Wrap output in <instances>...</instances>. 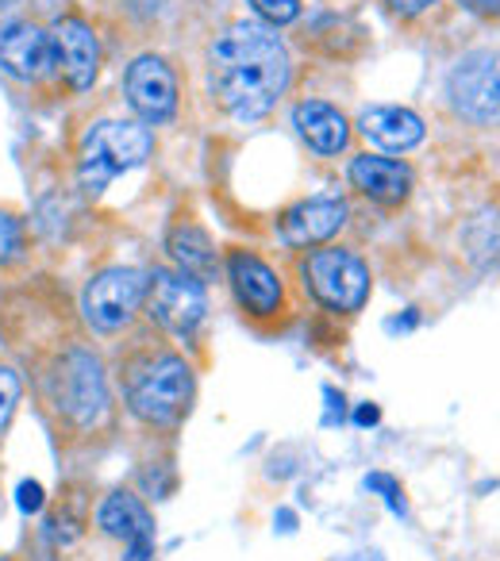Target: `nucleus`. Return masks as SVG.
<instances>
[{"label": "nucleus", "instance_id": "20e7f679", "mask_svg": "<svg viewBox=\"0 0 500 561\" xmlns=\"http://www.w3.org/2000/svg\"><path fill=\"white\" fill-rule=\"evenodd\" d=\"M150 131L132 119H104L86 135L78 154V185L86 196H101L104 185L120 173L135 170L150 158Z\"/></svg>", "mask_w": 500, "mask_h": 561}, {"label": "nucleus", "instance_id": "f8f14e48", "mask_svg": "<svg viewBox=\"0 0 500 561\" xmlns=\"http://www.w3.org/2000/svg\"><path fill=\"white\" fill-rule=\"evenodd\" d=\"M0 66L20 81L47 78V73L58 66L55 39H50L39 24H27V20L4 24L0 27Z\"/></svg>", "mask_w": 500, "mask_h": 561}, {"label": "nucleus", "instance_id": "423d86ee", "mask_svg": "<svg viewBox=\"0 0 500 561\" xmlns=\"http://www.w3.org/2000/svg\"><path fill=\"white\" fill-rule=\"evenodd\" d=\"M150 273L132 270V265H116V270L96 273L81 293V312H86L89 328H96L101 335H116L135 320V312L147 300Z\"/></svg>", "mask_w": 500, "mask_h": 561}, {"label": "nucleus", "instance_id": "bb28decb", "mask_svg": "<svg viewBox=\"0 0 500 561\" xmlns=\"http://www.w3.org/2000/svg\"><path fill=\"white\" fill-rule=\"evenodd\" d=\"M389 4H393V12H400V16H416V12L431 9L435 0H389Z\"/></svg>", "mask_w": 500, "mask_h": 561}, {"label": "nucleus", "instance_id": "ddd939ff", "mask_svg": "<svg viewBox=\"0 0 500 561\" xmlns=\"http://www.w3.org/2000/svg\"><path fill=\"white\" fill-rule=\"evenodd\" d=\"M346 224V204L339 196H312V201L293 204L282 216V239L289 247H316L328 242Z\"/></svg>", "mask_w": 500, "mask_h": 561}, {"label": "nucleus", "instance_id": "2eb2a0df", "mask_svg": "<svg viewBox=\"0 0 500 561\" xmlns=\"http://www.w3.org/2000/svg\"><path fill=\"white\" fill-rule=\"evenodd\" d=\"M351 181L359 193H366L377 204H400L412 193V170L397 158L359 154L351 162Z\"/></svg>", "mask_w": 500, "mask_h": 561}, {"label": "nucleus", "instance_id": "4be33fe9", "mask_svg": "<svg viewBox=\"0 0 500 561\" xmlns=\"http://www.w3.org/2000/svg\"><path fill=\"white\" fill-rule=\"evenodd\" d=\"M250 9L266 24H293L300 16V0H250Z\"/></svg>", "mask_w": 500, "mask_h": 561}, {"label": "nucleus", "instance_id": "9b49d317", "mask_svg": "<svg viewBox=\"0 0 500 561\" xmlns=\"http://www.w3.org/2000/svg\"><path fill=\"white\" fill-rule=\"evenodd\" d=\"M124 93L127 104L139 112L147 124H166L178 108V78L173 70L155 55H143L127 66V78H124Z\"/></svg>", "mask_w": 500, "mask_h": 561}, {"label": "nucleus", "instance_id": "a878e982", "mask_svg": "<svg viewBox=\"0 0 500 561\" xmlns=\"http://www.w3.org/2000/svg\"><path fill=\"white\" fill-rule=\"evenodd\" d=\"M323 397H328V415H323V427H331V423L343 420V397H336V389H323Z\"/></svg>", "mask_w": 500, "mask_h": 561}, {"label": "nucleus", "instance_id": "1a4fd4ad", "mask_svg": "<svg viewBox=\"0 0 500 561\" xmlns=\"http://www.w3.org/2000/svg\"><path fill=\"white\" fill-rule=\"evenodd\" d=\"M96 527L109 538L124 542V558L127 561H150L155 558V515L147 512L135 492L116 489L101 500L96 507Z\"/></svg>", "mask_w": 500, "mask_h": 561}, {"label": "nucleus", "instance_id": "6ab92c4d", "mask_svg": "<svg viewBox=\"0 0 500 561\" xmlns=\"http://www.w3.org/2000/svg\"><path fill=\"white\" fill-rule=\"evenodd\" d=\"M466 247L481 270L500 262V211H481V216L469 224L466 231Z\"/></svg>", "mask_w": 500, "mask_h": 561}, {"label": "nucleus", "instance_id": "dca6fc26", "mask_svg": "<svg viewBox=\"0 0 500 561\" xmlns=\"http://www.w3.org/2000/svg\"><path fill=\"white\" fill-rule=\"evenodd\" d=\"M359 131L366 135L374 147L382 150H408L423 139V119L412 108H397V104H377L366 108L359 119Z\"/></svg>", "mask_w": 500, "mask_h": 561}, {"label": "nucleus", "instance_id": "6e6552de", "mask_svg": "<svg viewBox=\"0 0 500 561\" xmlns=\"http://www.w3.org/2000/svg\"><path fill=\"white\" fill-rule=\"evenodd\" d=\"M147 308L158 320V328H166L170 335L189 339L204 320V289L201 280H193L189 273L173 270H155L147 285Z\"/></svg>", "mask_w": 500, "mask_h": 561}, {"label": "nucleus", "instance_id": "a211bd4d", "mask_svg": "<svg viewBox=\"0 0 500 561\" xmlns=\"http://www.w3.org/2000/svg\"><path fill=\"white\" fill-rule=\"evenodd\" d=\"M166 250H170V257L181 265V273H189L193 280H212L216 277V247H212L208 231H201L196 224H189V219H181V224L170 227V234H166Z\"/></svg>", "mask_w": 500, "mask_h": 561}, {"label": "nucleus", "instance_id": "f257e3e1", "mask_svg": "<svg viewBox=\"0 0 500 561\" xmlns=\"http://www.w3.org/2000/svg\"><path fill=\"white\" fill-rule=\"evenodd\" d=\"M208 85L235 119H262L289 89V50L266 24H231L208 50Z\"/></svg>", "mask_w": 500, "mask_h": 561}, {"label": "nucleus", "instance_id": "c85d7f7f", "mask_svg": "<svg viewBox=\"0 0 500 561\" xmlns=\"http://www.w3.org/2000/svg\"><path fill=\"white\" fill-rule=\"evenodd\" d=\"M377 420H382V412H377L374 404H362L359 415H354V423H359V427H374Z\"/></svg>", "mask_w": 500, "mask_h": 561}, {"label": "nucleus", "instance_id": "c756f323", "mask_svg": "<svg viewBox=\"0 0 500 561\" xmlns=\"http://www.w3.org/2000/svg\"><path fill=\"white\" fill-rule=\"evenodd\" d=\"M339 561H382L377 553H351V558H339Z\"/></svg>", "mask_w": 500, "mask_h": 561}, {"label": "nucleus", "instance_id": "b1692460", "mask_svg": "<svg viewBox=\"0 0 500 561\" xmlns=\"http://www.w3.org/2000/svg\"><path fill=\"white\" fill-rule=\"evenodd\" d=\"M16 404H20V377L12 374V369L0 366V431L9 427Z\"/></svg>", "mask_w": 500, "mask_h": 561}, {"label": "nucleus", "instance_id": "0eeeda50", "mask_svg": "<svg viewBox=\"0 0 500 561\" xmlns=\"http://www.w3.org/2000/svg\"><path fill=\"white\" fill-rule=\"evenodd\" d=\"M454 112L474 124H500V50H474L458 58L446 78Z\"/></svg>", "mask_w": 500, "mask_h": 561}, {"label": "nucleus", "instance_id": "aec40b11", "mask_svg": "<svg viewBox=\"0 0 500 561\" xmlns=\"http://www.w3.org/2000/svg\"><path fill=\"white\" fill-rule=\"evenodd\" d=\"M81 527H86V515L73 512V504H63L55 515L47 519V538L55 546H70L73 538L81 535Z\"/></svg>", "mask_w": 500, "mask_h": 561}, {"label": "nucleus", "instance_id": "7ed1b4c3", "mask_svg": "<svg viewBox=\"0 0 500 561\" xmlns=\"http://www.w3.org/2000/svg\"><path fill=\"white\" fill-rule=\"evenodd\" d=\"M47 397L70 427H96L109 415V381L101 358L86 346H66L47 374Z\"/></svg>", "mask_w": 500, "mask_h": 561}, {"label": "nucleus", "instance_id": "cd10ccee", "mask_svg": "<svg viewBox=\"0 0 500 561\" xmlns=\"http://www.w3.org/2000/svg\"><path fill=\"white\" fill-rule=\"evenodd\" d=\"M469 12H481V16H492V12H500V0H462Z\"/></svg>", "mask_w": 500, "mask_h": 561}, {"label": "nucleus", "instance_id": "f3484780", "mask_svg": "<svg viewBox=\"0 0 500 561\" xmlns=\"http://www.w3.org/2000/svg\"><path fill=\"white\" fill-rule=\"evenodd\" d=\"M293 124H297L300 139L316 150V154H339L351 142V124L339 108L323 101H300L293 108Z\"/></svg>", "mask_w": 500, "mask_h": 561}, {"label": "nucleus", "instance_id": "5701e85b", "mask_svg": "<svg viewBox=\"0 0 500 561\" xmlns=\"http://www.w3.org/2000/svg\"><path fill=\"white\" fill-rule=\"evenodd\" d=\"M366 489H370V492H382V500L389 504V512H393V515H405V512H408L405 489H400V484L393 481L389 473H370V477H366Z\"/></svg>", "mask_w": 500, "mask_h": 561}, {"label": "nucleus", "instance_id": "7c9ffc66", "mask_svg": "<svg viewBox=\"0 0 500 561\" xmlns=\"http://www.w3.org/2000/svg\"><path fill=\"white\" fill-rule=\"evenodd\" d=\"M9 4H16V0H0V9H9Z\"/></svg>", "mask_w": 500, "mask_h": 561}, {"label": "nucleus", "instance_id": "4468645a", "mask_svg": "<svg viewBox=\"0 0 500 561\" xmlns=\"http://www.w3.org/2000/svg\"><path fill=\"white\" fill-rule=\"evenodd\" d=\"M55 50L70 89H89L101 73V43L86 20H63L55 27Z\"/></svg>", "mask_w": 500, "mask_h": 561}, {"label": "nucleus", "instance_id": "39448f33", "mask_svg": "<svg viewBox=\"0 0 500 561\" xmlns=\"http://www.w3.org/2000/svg\"><path fill=\"white\" fill-rule=\"evenodd\" d=\"M305 280L312 297L331 312H359L370 300V270L354 250L323 247L305 257Z\"/></svg>", "mask_w": 500, "mask_h": 561}, {"label": "nucleus", "instance_id": "f03ea898", "mask_svg": "<svg viewBox=\"0 0 500 561\" xmlns=\"http://www.w3.org/2000/svg\"><path fill=\"white\" fill-rule=\"evenodd\" d=\"M124 381L127 412L143 420L147 427H170L193 404V369L173 351H143L120 374Z\"/></svg>", "mask_w": 500, "mask_h": 561}, {"label": "nucleus", "instance_id": "393cba45", "mask_svg": "<svg viewBox=\"0 0 500 561\" xmlns=\"http://www.w3.org/2000/svg\"><path fill=\"white\" fill-rule=\"evenodd\" d=\"M16 504H20V512L24 515H35V512H43V484L39 481H20V489H16Z\"/></svg>", "mask_w": 500, "mask_h": 561}, {"label": "nucleus", "instance_id": "9d476101", "mask_svg": "<svg viewBox=\"0 0 500 561\" xmlns=\"http://www.w3.org/2000/svg\"><path fill=\"white\" fill-rule=\"evenodd\" d=\"M227 280H231L239 308L247 316H254V320H266V316H277L285 308L282 277L250 250H231L227 254Z\"/></svg>", "mask_w": 500, "mask_h": 561}, {"label": "nucleus", "instance_id": "412c9836", "mask_svg": "<svg viewBox=\"0 0 500 561\" xmlns=\"http://www.w3.org/2000/svg\"><path fill=\"white\" fill-rule=\"evenodd\" d=\"M24 257V224L9 211H0V262H20Z\"/></svg>", "mask_w": 500, "mask_h": 561}]
</instances>
